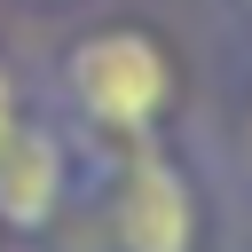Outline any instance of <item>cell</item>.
I'll return each mask as SVG.
<instances>
[{"mask_svg":"<svg viewBox=\"0 0 252 252\" xmlns=\"http://www.w3.org/2000/svg\"><path fill=\"white\" fill-rule=\"evenodd\" d=\"M63 79H71V102L94 126H118V134H142L173 102V63L150 32H87L71 47Z\"/></svg>","mask_w":252,"mask_h":252,"instance_id":"cell-1","label":"cell"},{"mask_svg":"<svg viewBox=\"0 0 252 252\" xmlns=\"http://www.w3.org/2000/svg\"><path fill=\"white\" fill-rule=\"evenodd\" d=\"M16 126H24V118H16V79H8V71H0V142H8V134H16Z\"/></svg>","mask_w":252,"mask_h":252,"instance_id":"cell-4","label":"cell"},{"mask_svg":"<svg viewBox=\"0 0 252 252\" xmlns=\"http://www.w3.org/2000/svg\"><path fill=\"white\" fill-rule=\"evenodd\" d=\"M55 205H63V142L47 126H16L0 142V220L39 228Z\"/></svg>","mask_w":252,"mask_h":252,"instance_id":"cell-3","label":"cell"},{"mask_svg":"<svg viewBox=\"0 0 252 252\" xmlns=\"http://www.w3.org/2000/svg\"><path fill=\"white\" fill-rule=\"evenodd\" d=\"M110 228H118V252H189L197 205H189L181 165H173V158H134V165L118 173Z\"/></svg>","mask_w":252,"mask_h":252,"instance_id":"cell-2","label":"cell"},{"mask_svg":"<svg viewBox=\"0 0 252 252\" xmlns=\"http://www.w3.org/2000/svg\"><path fill=\"white\" fill-rule=\"evenodd\" d=\"M244 165H252V118H244Z\"/></svg>","mask_w":252,"mask_h":252,"instance_id":"cell-5","label":"cell"}]
</instances>
